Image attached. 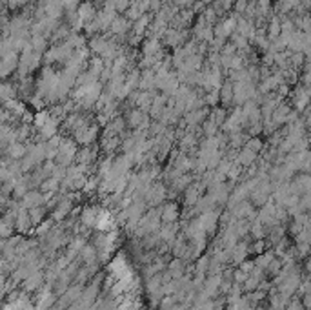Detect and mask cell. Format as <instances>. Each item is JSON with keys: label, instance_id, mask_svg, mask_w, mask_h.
Segmentation results:
<instances>
[{"label": "cell", "instance_id": "1", "mask_svg": "<svg viewBox=\"0 0 311 310\" xmlns=\"http://www.w3.org/2000/svg\"><path fill=\"white\" fill-rule=\"evenodd\" d=\"M129 2H135V0H129Z\"/></svg>", "mask_w": 311, "mask_h": 310}]
</instances>
